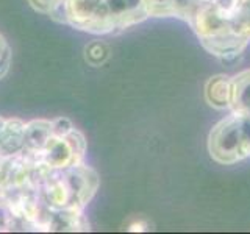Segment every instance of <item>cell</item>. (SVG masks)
Wrapping results in <instances>:
<instances>
[{
    "instance_id": "cell-1",
    "label": "cell",
    "mask_w": 250,
    "mask_h": 234,
    "mask_svg": "<svg viewBox=\"0 0 250 234\" xmlns=\"http://www.w3.org/2000/svg\"><path fill=\"white\" fill-rule=\"evenodd\" d=\"M146 19V0H64L62 5V23L96 36L119 33Z\"/></svg>"
},
{
    "instance_id": "cell-2",
    "label": "cell",
    "mask_w": 250,
    "mask_h": 234,
    "mask_svg": "<svg viewBox=\"0 0 250 234\" xmlns=\"http://www.w3.org/2000/svg\"><path fill=\"white\" fill-rule=\"evenodd\" d=\"M99 186V174L84 162L62 170L38 166V197L52 213H84Z\"/></svg>"
},
{
    "instance_id": "cell-3",
    "label": "cell",
    "mask_w": 250,
    "mask_h": 234,
    "mask_svg": "<svg viewBox=\"0 0 250 234\" xmlns=\"http://www.w3.org/2000/svg\"><path fill=\"white\" fill-rule=\"evenodd\" d=\"M53 133L35 156H30L39 167L62 170L84 162L88 142L83 133L66 117L52 119ZM28 156V155H27Z\"/></svg>"
},
{
    "instance_id": "cell-4",
    "label": "cell",
    "mask_w": 250,
    "mask_h": 234,
    "mask_svg": "<svg viewBox=\"0 0 250 234\" xmlns=\"http://www.w3.org/2000/svg\"><path fill=\"white\" fill-rule=\"evenodd\" d=\"M208 153L221 166H233L250 159V120L230 113L208 135Z\"/></svg>"
},
{
    "instance_id": "cell-5",
    "label": "cell",
    "mask_w": 250,
    "mask_h": 234,
    "mask_svg": "<svg viewBox=\"0 0 250 234\" xmlns=\"http://www.w3.org/2000/svg\"><path fill=\"white\" fill-rule=\"evenodd\" d=\"M203 97L208 106L224 111V109H230L231 103V77L217 74L208 78L203 88Z\"/></svg>"
},
{
    "instance_id": "cell-6",
    "label": "cell",
    "mask_w": 250,
    "mask_h": 234,
    "mask_svg": "<svg viewBox=\"0 0 250 234\" xmlns=\"http://www.w3.org/2000/svg\"><path fill=\"white\" fill-rule=\"evenodd\" d=\"M230 113L250 120V69L231 77V103Z\"/></svg>"
},
{
    "instance_id": "cell-7",
    "label": "cell",
    "mask_w": 250,
    "mask_h": 234,
    "mask_svg": "<svg viewBox=\"0 0 250 234\" xmlns=\"http://www.w3.org/2000/svg\"><path fill=\"white\" fill-rule=\"evenodd\" d=\"M23 133H25L23 120L18 117L3 119L0 127V156L21 152L23 145Z\"/></svg>"
},
{
    "instance_id": "cell-8",
    "label": "cell",
    "mask_w": 250,
    "mask_h": 234,
    "mask_svg": "<svg viewBox=\"0 0 250 234\" xmlns=\"http://www.w3.org/2000/svg\"><path fill=\"white\" fill-rule=\"evenodd\" d=\"M109 55H111V50L104 41H92L84 47V61L92 67L104 66Z\"/></svg>"
},
{
    "instance_id": "cell-9",
    "label": "cell",
    "mask_w": 250,
    "mask_h": 234,
    "mask_svg": "<svg viewBox=\"0 0 250 234\" xmlns=\"http://www.w3.org/2000/svg\"><path fill=\"white\" fill-rule=\"evenodd\" d=\"M27 2L36 13L50 16L52 19L62 22V5H64V0H27Z\"/></svg>"
},
{
    "instance_id": "cell-10",
    "label": "cell",
    "mask_w": 250,
    "mask_h": 234,
    "mask_svg": "<svg viewBox=\"0 0 250 234\" xmlns=\"http://www.w3.org/2000/svg\"><path fill=\"white\" fill-rule=\"evenodd\" d=\"M11 61H13L11 47L8 44L6 38L0 33V80L5 78V75L10 72Z\"/></svg>"
},
{
    "instance_id": "cell-11",
    "label": "cell",
    "mask_w": 250,
    "mask_h": 234,
    "mask_svg": "<svg viewBox=\"0 0 250 234\" xmlns=\"http://www.w3.org/2000/svg\"><path fill=\"white\" fill-rule=\"evenodd\" d=\"M127 230L131 231V233H143V231L148 230V223L144 222V220H136V222L130 223Z\"/></svg>"
},
{
    "instance_id": "cell-12",
    "label": "cell",
    "mask_w": 250,
    "mask_h": 234,
    "mask_svg": "<svg viewBox=\"0 0 250 234\" xmlns=\"http://www.w3.org/2000/svg\"><path fill=\"white\" fill-rule=\"evenodd\" d=\"M2 123H3V117L0 116V127H2Z\"/></svg>"
}]
</instances>
